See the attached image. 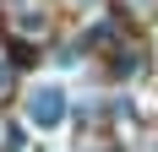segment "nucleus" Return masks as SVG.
I'll use <instances>...</instances> for the list:
<instances>
[{"label": "nucleus", "mask_w": 158, "mask_h": 152, "mask_svg": "<svg viewBox=\"0 0 158 152\" xmlns=\"http://www.w3.org/2000/svg\"><path fill=\"white\" fill-rule=\"evenodd\" d=\"M6 82H11V71H6V65H0V87H6Z\"/></svg>", "instance_id": "f03ea898"}, {"label": "nucleus", "mask_w": 158, "mask_h": 152, "mask_svg": "<svg viewBox=\"0 0 158 152\" xmlns=\"http://www.w3.org/2000/svg\"><path fill=\"white\" fill-rule=\"evenodd\" d=\"M27 120L38 125V130H55V125L65 120V92L55 87V82H38V87L27 92Z\"/></svg>", "instance_id": "f257e3e1"}]
</instances>
